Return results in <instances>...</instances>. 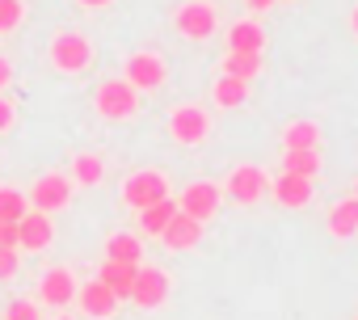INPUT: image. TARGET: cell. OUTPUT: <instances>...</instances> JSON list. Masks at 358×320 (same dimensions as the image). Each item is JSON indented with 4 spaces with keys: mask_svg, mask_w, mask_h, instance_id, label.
Listing matches in <instances>:
<instances>
[{
    "mask_svg": "<svg viewBox=\"0 0 358 320\" xmlns=\"http://www.w3.org/2000/svg\"><path fill=\"white\" fill-rule=\"evenodd\" d=\"M51 64H55L59 72H85V68L93 64L89 38H85V34H72V30L55 34V38H51Z\"/></svg>",
    "mask_w": 358,
    "mask_h": 320,
    "instance_id": "6da1fadb",
    "label": "cell"
},
{
    "mask_svg": "<svg viewBox=\"0 0 358 320\" xmlns=\"http://www.w3.org/2000/svg\"><path fill=\"white\" fill-rule=\"evenodd\" d=\"M122 198H127V207L143 211V207L169 198V182H164V173H156V169H139V173H131V177L122 182Z\"/></svg>",
    "mask_w": 358,
    "mask_h": 320,
    "instance_id": "7a4b0ae2",
    "label": "cell"
},
{
    "mask_svg": "<svg viewBox=\"0 0 358 320\" xmlns=\"http://www.w3.org/2000/svg\"><path fill=\"white\" fill-rule=\"evenodd\" d=\"M135 110H139V93H135L127 80H106V85L97 89V114H101V118L122 122V118H131Z\"/></svg>",
    "mask_w": 358,
    "mask_h": 320,
    "instance_id": "3957f363",
    "label": "cell"
},
{
    "mask_svg": "<svg viewBox=\"0 0 358 320\" xmlns=\"http://www.w3.org/2000/svg\"><path fill=\"white\" fill-rule=\"evenodd\" d=\"M68 203H72V177H64V173H43L30 186V211L51 215V211H59Z\"/></svg>",
    "mask_w": 358,
    "mask_h": 320,
    "instance_id": "277c9868",
    "label": "cell"
},
{
    "mask_svg": "<svg viewBox=\"0 0 358 320\" xmlns=\"http://www.w3.org/2000/svg\"><path fill=\"white\" fill-rule=\"evenodd\" d=\"M169 291H173V282H169L164 270H156V266H139L135 286H131V303L143 307V312H152V307H160V303L169 299Z\"/></svg>",
    "mask_w": 358,
    "mask_h": 320,
    "instance_id": "5b68a950",
    "label": "cell"
},
{
    "mask_svg": "<svg viewBox=\"0 0 358 320\" xmlns=\"http://www.w3.org/2000/svg\"><path fill=\"white\" fill-rule=\"evenodd\" d=\"M220 198H224V190H220L215 182H194V186L182 190V203H177V211L190 215V219H199V224H207V219L220 211Z\"/></svg>",
    "mask_w": 358,
    "mask_h": 320,
    "instance_id": "8992f818",
    "label": "cell"
},
{
    "mask_svg": "<svg viewBox=\"0 0 358 320\" xmlns=\"http://www.w3.org/2000/svg\"><path fill=\"white\" fill-rule=\"evenodd\" d=\"M207 131H211V118H207V110H199V106H182V110H173V118H169V135H173L177 143H186V147L203 143Z\"/></svg>",
    "mask_w": 358,
    "mask_h": 320,
    "instance_id": "52a82bcc",
    "label": "cell"
},
{
    "mask_svg": "<svg viewBox=\"0 0 358 320\" xmlns=\"http://www.w3.org/2000/svg\"><path fill=\"white\" fill-rule=\"evenodd\" d=\"M173 26L182 30L186 38H211L215 34V9L207 5V0H186V5L177 9Z\"/></svg>",
    "mask_w": 358,
    "mask_h": 320,
    "instance_id": "ba28073f",
    "label": "cell"
},
{
    "mask_svg": "<svg viewBox=\"0 0 358 320\" xmlns=\"http://www.w3.org/2000/svg\"><path fill=\"white\" fill-rule=\"evenodd\" d=\"M135 93L139 89H160L164 85V64H160V55H152V51H139V55H131L127 59V76H122Z\"/></svg>",
    "mask_w": 358,
    "mask_h": 320,
    "instance_id": "9c48e42d",
    "label": "cell"
},
{
    "mask_svg": "<svg viewBox=\"0 0 358 320\" xmlns=\"http://www.w3.org/2000/svg\"><path fill=\"white\" fill-rule=\"evenodd\" d=\"M241 207H249V203H257L266 190H270V182H266V173L257 169V165H241V169H232V177H228V186H224Z\"/></svg>",
    "mask_w": 358,
    "mask_h": 320,
    "instance_id": "30bf717a",
    "label": "cell"
},
{
    "mask_svg": "<svg viewBox=\"0 0 358 320\" xmlns=\"http://www.w3.org/2000/svg\"><path fill=\"white\" fill-rule=\"evenodd\" d=\"M51 240H55V224H51V215H43V211H26V215L17 219V249L38 253V249H47Z\"/></svg>",
    "mask_w": 358,
    "mask_h": 320,
    "instance_id": "8fae6325",
    "label": "cell"
},
{
    "mask_svg": "<svg viewBox=\"0 0 358 320\" xmlns=\"http://www.w3.org/2000/svg\"><path fill=\"white\" fill-rule=\"evenodd\" d=\"M76 286H80V282L72 278V270L55 266V270L43 274V282H38V299L51 303V307H68V303L76 299Z\"/></svg>",
    "mask_w": 358,
    "mask_h": 320,
    "instance_id": "7c38bea8",
    "label": "cell"
},
{
    "mask_svg": "<svg viewBox=\"0 0 358 320\" xmlns=\"http://www.w3.org/2000/svg\"><path fill=\"white\" fill-rule=\"evenodd\" d=\"M76 299H80V312L93 316V320H110V316L118 312V299H114L97 278H93V282H80V286H76Z\"/></svg>",
    "mask_w": 358,
    "mask_h": 320,
    "instance_id": "4fadbf2b",
    "label": "cell"
},
{
    "mask_svg": "<svg viewBox=\"0 0 358 320\" xmlns=\"http://www.w3.org/2000/svg\"><path fill=\"white\" fill-rule=\"evenodd\" d=\"M135 274H139V266H122V261H101V270H97V282L122 303V299H131V286H135Z\"/></svg>",
    "mask_w": 358,
    "mask_h": 320,
    "instance_id": "5bb4252c",
    "label": "cell"
},
{
    "mask_svg": "<svg viewBox=\"0 0 358 320\" xmlns=\"http://www.w3.org/2000/svg\"><path fill=\"white\" fill-rule=\"evenodd\" d=\"M160 240H164L169 249H194V245L203 240V224L177 211V215H173V224H169V228L160 232Z\"/></svg>",
    "mask_w": 358,
    "mask_h": 320,
    "instance_id": "9a60e30c",
    "label": "cell"
},
{
    "mask_svg": "<svg viewBox=\"0 0 358 320\" xmlns=\"http://www.w3.org/2000/svg\"><path fill=\"white\" fill-rule=\"evenodd\" d=\"M274 198L282 207H308L312 203V182L308 177H295V173H278L274 177Z\"/></svg>",
    "mask_w": 358,
    "mask_h": 320,
    "instance_id": "2e32d148",
    "label": "cell"
},
{
    "mask_svg": "<svg viewBox=\"0 0 358 320\" xmlns=\"http://www.w3.org/2000/svg\"><path fill=\"white\" fill-rule=\"evenodd\" d=\"M228 47L241 51V55H262V47H266V30H262L257 22H236V26L228 30Z\"/></svg>",
    "mask_w": 358,
    "mask_h": 320,
    "instance_id": "e0dca14e",
    "label": "cell"
},
{
    "mask_svg": "<svg viewBox=\"0 0 358 320\" xmlns=\"http://www.w3.org/2000/svg\"><path fill=\"white\" fill-rule=\"evenodd\" d=\"M139 257H143V245H139V236H131V232H114V236L106 240V261L139 266Z\"/></svg>",
    "mask_w": 358,
    "mask_h": 320,
    "instance_id": "ac0fdd59",
    "label": "cell"
},
{
    "mask_svg": "<svg viewBox=\"0 0 358 320\" xmlns=\"http://www.w3.org/2000/svg\"><path fill=\"white\" fill-rule=\"evenodd\" d=\"M173 215H177V203H173V198H160V203H152V207L139 211V228H143L148 236H160V232L173 224Z\"/></svg>",
    "mask_w": 358,
    "mask_h": 320,
    "instance_id": "d6986e66",
    "label": "cell"
},
{
    "mask_svg": "<svg viewBox=\"0 0 358 320\" xmlns=\"http://www.w3.org/2000/svg\"><path fill=\"white\" fill-rule=\"evenodd\" d=\"M282 143H287V152H316V143H320V126L308 122V118H299V122L287 126Z\"/></svg>",
    "mask_w": 358,
    "mask_h": 320,
    "instance_id": "ffe728a7",
    "label": "cell"
},
{
    "mask_svg": "<svg viewBox=\"0 0 358 320\" xmlns=\"http://www.w3.org/2000/svg\"><path fill=\"white\" fill-rule=\"evenodd\" d=\"M329 232L333 236H354L358 232V198H345L329 211Z\"/></svg>",
    "mask_w": 358,
    "mask_h": 320,
    "instance_id": "44dd1931",
    "label": "cell"
},
{
    "mask_svg": "<svg viewBox=\"0 0 358 320\" xmlns=\"http://www.w3.org/2000/svg\"><path fill=\"white\" fill-rule=\"evenodd\" d=\"M245 101H249V85H245V80H236V76H220V80H215V106L236 110V106H245Z\"/></svg>",
    "mask_w": 358,
    "mask_h": 320,
    "instance_id": "7402d4cb",
    "label": "cell"
},
{
    "mask_svg": "<svg viewBox=\"0 0 358 320\" xmlns=\"http://www.w3.org/2000/svg\"><path fill=\"white\" fill-rule=\"evenodd\" d=\"M101 177H106L101 156H89V152H85V156H76V160H72V182H76V186H85V190H89V186H97Z\"/></svg>",
    "mask_w": 358,
    "mask_h": 320,
    "instance_id": "603a6c76",
    "label": "cell"
},
{
    "mask_svg": "<svg viewBox=\"0 0 358 320\" xmlns=\"http://www.w3.org/2000/svg\"><path fill=\"white\" fill-rule=\"evenodd\" d=\"M282 173H295V177H316L320 173V156L316 152H287L282 156Z\"/></svg>",
    "mask_w": 358,
    "mask_h": 320,
    "instance_id": "cb8c5ba5",
    "label": "cell"
},
{
    "mask_svg": "<svg viewBox=\"0 0 358 320\" xmlns=\"http://www.w3.org/2000/svg\"><path fill=\"white\" fill-rule=\"evenodd\" d=\"M26 211H30V198L22 190H13V186L0 190V224H17Z\"/></svg>",
    "mask_w": 358,
    "mask_h": 320,
    "instance_id": "d4e9b609",
    "label": "cell"
},
{
    "mask_svg": "<svg viewBox=\"0 0 358 320\" xmlns=\"http://www.w3.org/2000/svg\"><path fill=\"white\" fill-rule=\"evenodd\" d=\"M262 72V55H241V51H232L228 59H224V76H236V80H253Z\"/></svg>",
    "mask_w": 358,
    "mask_h": 320,
    "instance_id": "484cf974",
    "label": "cell"
},
{
    "mask_svg": "<svg viewBox=\"0 0 358 320\" xmlns=\"http://www.w3.org/2000/svg\"><path fill=\"white\" fill-rule=\"evenodd\" d=\"M22 17H26V9H22V0H0V34H9V30H17V26H22Z\"/></svg>",
    "mask_w": 358,
    "mask_h": 320,
    "instance_id": "4316f807",
    "label": "cell"
},
{
    "mask_svg": "<svg viewBox=\"0 0 358 320\" xmlns=\"http://www.w3.org/2000/svg\"><path fill=\"white\" fill-rule=\"evenodd\" d=\"M5 320H38V303H30V299H13V303L5 307Z\"/></svg>",
    "mask_w": 358,
    "mask_h": 320,
    "instance_id": "83f0119b",
    "label": "cell"
},
{
    "mask_svg": "<svg viewBox=\"0 0 358 320\" xmlns=\"http://www.w3.org/2000/svg\"><path fill=\"white\" fill-rule=\"evenodd\" d=\"M17 270H22V257H17V249H0V282L17 278Z\"/></svg>",
    "mask_w": 358,
    "mask_h": 320,
    "instance_id": "f1b7e54d",
    "label": "cell"
},
{
    "mask_svg": "<svg viewBox=\"0 0 358 320\" xmlns=\"http://www.w3.org/2000/svg\"><path fill=\"white\" fill-rule=\"evenodd\" d=\"M0 249H17V224H0Z\"/></svg>",
    "mask_w": 358,
    "mask_h": 320,
    "instance_id": "f546056e",
    "label": "cell"
},
{
    "mask_svg": "<svg viewBox=\"0 0 358 320\" xmlns=\"http://www.w3.org/2000/svg\"><path fill=\"white\" fill-rule=\"evenodd\" d=\"M9 126H13V106L0 97V131H9Z\"/></svg>",
    "mask_w": 358,
    "mask_h": 320,
    "instance_id": "4dcf8cb0",
    "label": "cell"
},
{
    "mask_svg": "<svg viewBox=\"0 0 358 320\" xmlns=\"http://www.w3.org/2000/svg\"><path fill=\"white\" fill-rule=\"evenodd\" d=\"M9 80H13V64L0 55V89H9Z\"/></svg>",
    "mask_w": 358,
    "mask_h": 320,
    "instance_id": "1f68e13d",
    "label": "cell"
},
{
    "mask_svg": "<svg viewBox=\"0 0 358 320\" xmlns=\"http://www.w3.org/2000/svg\"><path fill=\"white\" fill-rule=\"evenodd\" d=\"M245 5H249V9H253V13H266V9H270V5H274V0H245Z\"/></svg>",
    "mask_w": 358,
    "mask_h": 320,
    "instance_id": "d6a6232c",
    "label": "cell"
},
{
    "mask_svg": "<svg viewBox=\"0 0 358 320\" xmlns=\"http://www.w3.org/2000/svg\"><path fill=\"white\" fill-rule=\"evenodd\" d=\"M85 9H101V5H110V0H80Z\"/></svg>",
    "mask_w": 358,
    "mask_h": 320,
    "instance_id": "836d02e7",
    "label": "cell"
},
{
    "mask_svg": "<svg viewBox=\"0 0 358 320\" xmlns=\"http://www.w3.org/2000/svg\"><path fill=\"white\" fill-rule=\"evenodd\" d=\"M350 22H354V34H358V9H354V17H350Z\"/></svg>",
    "mask_w": 358,
    "mask_h": 320,
    "instance_id": "e575fe53",
    "label": "cell"
},
{
    "mask_svg": "<svg viewBox=\"0 0 358 320\" xmlns=\"http://www.w3.org/2000/svg\"><path fill=\"white\" fill-rule=\"evenodd\" d=\"M354 198H358V182H354Z\"/></svg>",
    "mask_w": 358,
    "mask_h": 320,
    "instance_id": "d590c367",
    "label": "cell"
},
{
    "mask_svg": "<svg viewBox=\"0 0 358 320\" xmlns=\"http://www.w3.org/2000/svg\"><path fill=\"white\" fill-rule=\"evenodd\" d=\"M55 320H72V316H55Z\"/></svg>",
    "mask_w": 358,
    "mask_h": 320,
    "instance_id": "8d00e7d4",
    "label": "cell"
}]
</instances>
